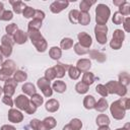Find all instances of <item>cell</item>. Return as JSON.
I'll return each instance as SVG.
<instances>
[{"label": "cell", "mask_w": 130, "mask_h": 130, "mask_svg": "<svg viewBox=\"0 0 130 130\" xmlns=\"http://www.w3.org/2000/svg\"><path fill=\"white\" fill-rule=\"evenodd\" d=\"M27 37L29 38L31 44L35 46L38 52L44 53L48 48V43L46 39L42 36L40 30L37 29H27Z\"/></svg>", "instance_id": "cell-1"}, {"label": "cell", "mask_w": 130, "mask_h": 130, "mask_svg": "<svg viewBox=\"0 0 130 130\" xmlns=\"http://www.w3.org/2000/svg\"><path fill=\"white\" fill-rule=\"evenodd\" d=\"M111 15L110 8L103 3L98 4L95 8V22L98 25H106Z\"/></svg>", "instance_id": "cell-2"}, {"label": "cell", "mask_w": 130, "mask_h": 130, "mask_svg": "<svg viewBox=\"0 0 130 130\" xmlns=\"http://www.w3.org/2000/svg\"><path fill=\"white\" fill-rule=\"evenodd\" d=\"M15 71H16V64H15V62L13 60H11V59H7L1 65L0 80L1 81H5L6 79L10 78L14 74Z\"/></svg>", "instance_id": "cell-3"}, {"label": "cell", "mask_w": 130, "mask_h": 130, "mask_svg": "<svg viewBox=\"0 0 130 130\" xmlns=\"http://www.w3.org/2000/svg\"><path fill=\"white\" fill-rule=\"evenodd\" d=\"M108 93L110 94H118L119 96H125L127 94V87L120 84L118 81L111 80L105 84Z\"/></svg>", "instance_id": "cell-4"}, {"label": "cell", "mask_w": 130, "mask_h": 130, "mask_svg": "<svg viewBox=\"0 0 130 130\" xmlns=\"http://www.w3.org/2000/svg\"><path fill=\"white\" fill-rule=\"evenodd\" d=\"M124 39H125V32L122 29H119V28L115 29L114 32H113L112 40L110 42V47L113 50L121 49V47L123 45V42H124Z\"/></svg>", "instance_id": "cell-5"}, {"label": "cell", "mask_w": 130, "mask_h": 130, "mask_svg": "<svg viewBox=\"0 0 130 130\" xmlns=\"http://www.w3.org/2000/svg\"><path fill=\"white\" fill-rule=\"evenodd\" d=\"M110 112H111L113 118L116 120H122L126 114V110L122 107L120 100H117L114 103H112V105L110 106Z\"/></svg>", "instance_id": "cell-6"}, {"label": "cell", "mask_w": 130, "mask_h": 130, "mask_svg": "<svg viewBox=\"0 0 130 130\" xmlns=\"http://www.w3.org/2000/svg\"><path fill=\"white\" fill-rule=\"evenodd\" d=\"M108 35V26L106 25H95L94 26V36L100 45H105L108 41L107 39Z\"/></svg>", "instance_id": "cell-7"}, {"label": "cell", "mask_w": 130, "mask_h": 130, "mask_svg": "<svg viewBox=\"0 0 130 130\" xmlns=\"http://www.w3.org/2000/svg\"><path fill=\"white\" fill-rule=\"evenodd\" d=\"M51 81H49L48 79H46L45 77H41L38 79L37 81V84H38V87L41 89V91L43 92V95L44 96H52L53 94V89L51 87Z\"/></svg>", "instance_id": "cell-8"}, {"label": "cell", "mask_w": 130, "mask_h": 130, "mask_svg": "<svg viewBox=\"0 0 130 130\" xmlns=\"http://www.w3.org/2000/svg\"><path fill=\"white\" fill-rule=\"evenodd\" d=\"M17 86V82L13 79V77H10L4 81V86H3V93L5 95L12 96L15 92V88Z\"/></svg>", "instance_id": "cell-9"}, {"label": "cell", "mask_w": 130, "mask_h": 130, "mask_svg": "<svg viewBox=\"0 0 130 130\" xmlns=\"http://www.w3.org/2000/svg\"><path fill=\"white\" fill-rule=\"evenodd\" d=\"M30 100L25 95V94H19L16 96V99L14 100V105L16 107L17 110H21V111H25L26 108L29 105Z\"/></svg>", "instance_id": "cell-10"}, {"label": "cell", "mask_w": 130, "mask_h": 130, "mask_svg": "<svg viewBox=\"0 0 130 130\" xmlns=\"http://www.w3.org/2000/svg\"><path fill=\"white\" fill-rule=\"evenodd\" d=\"M68 5H69V2L68 1H65V0H56L53 3H51L50 10H51V12L57 14V13H60L61 11H63L65 8H67Z\"/></svg>", "instance_id": "cell-11"}, {"label": "cell", "mask_w": 130, "mask_h": 130, "mask_svg": "<svg viewBox=\"0 0 130 130\" xmlns=\"http://www.w3.org/2000/svg\"><path fill=\"white\" fill-rule=\"evenodd\" d=\"M77 39H78V44L86 49H89V47L91 46L92 44V39L91 37L85 32V31H80L78 35H77Z\"/></svg>", "instance_id": "cell-12"}, {"label": "cell", "mask_w": 130, "mask_h": 130, "mask_svg": "<svg viewBox=\"0 0 130 130\" xmlns=\"http://www.w3.org/2000/svg\"><path fill=\"white\" fill-rule=\"evenodd\" d=\"M8 120L11 123H20L23 120V114L19 110L11 108L8 111Z\"/></svg>", "instance_id": "cell-13"}, {"label": "cell", "mask_w": 130, "mask_h": 130, "mask_svg": "<svg viewBox=\"0 0 130 130\" xmlns=\"http://www.w3.org/2000/svg\"><path fill=\"white\" fill-rule=\"evenodd\" d=\"M80 73H84V72H87L89 71L90 67H91V62L89 59L87 58H82V59H79L76 63V66H75Z\"/></svg>", "instance_id": "cell-14"}, {"label": "cell", "mask_w": 130, "mask_h": 130, "mask_svg": "<svg viewBox=\"0 0 130 130\" xmlns=\"http://www.w3.org/2000/svg\"><path fill=\"white\" fill-rule=\"evenodd\" d=\"M13 39V42L15 44H18V45H22V44H25L28 37H27V32L21 30V29H18L16 30V32L13 35L12 37Z\"/></svg>", "instance_id": "cell-15"}, {"label": "cell", "mask_w": 130, "mask_h": 130, "mask_svg": "<svg viewBox=\"0 0 130 130\" xmlns=\"http://www.w3.org/2000/svg\"><path fill=\"white\" fill-rule=\"evenodd\" d=\"M88 54H89V57L91 59L95 60L99 63H104L107 60L106 54L103 53V52H101V51H98V50H89Z\"/></svg>", "instance_id": "cell-16"}, {"label": "cell", "mask_w": 130, "mask_h": 130, "mask_svg": "<svg viewBox=\"0 0 130 130\" xmlns=\"http://www.w3.org/2000/svg\"><path fill=\"white\" fill-rule=\"evenodd\" d=\"M55 72H56V77L57 78H62L65 76V73L68 69V64H62V63H57L54 66Z\"/></svg>", "instance_id": "cell-17"}, {"label": "cell", "mask_w": 130, "mask_h": 130, "mask_svg": "<svg viewBox=\"0 0 130 130\" xmlns=\"http://www.w3.org/2000/svg\"><path fill=\"white\" fill-rule=\"evenodd\" d=\"M59 107H60L59 102L57 100H55V99H50L46 103V105H45V108H46V110L49 113H55V112H57L59 110Z\"/></svg>", "instance_id": "cell-18"}, {"label": "cell", "mask_w": 130, "mask_h": 130, "mask_svg": "<svg viewBox=\"0 0 130 130\" xmlns=\"http://www.w3.org/2000/svg\"><path fill=\"white\" fill-rule=\"evenodd\" d=\"M9 3L12 5L13 11H14L16 14H20V13H22L23 9L26 7L25 3L22 2V1H19V0H16V1H14V0H10Z\"/></svg>", "instance_id": "cell-19"}, {"label": "cell", "mask_w": 130, "mask_h": 130, "mask_svg": "<svg viewBox=\"0 0 130 130\" xmlns=\"http://www.w3.org/2000/svg\"><path fill=\"white\" fill-rule=\"evenodd\" d=\"M21 90L23 91L24 94L29 95V96H31V95H34L35 93H37L36 86H35L32 83H30V82H25V83L21 86Z\"/></svg>", "instance_id": "cell-20"}, {"label": "cell", "mask_w": 130, "mask_h": 130, "mask_svg": "<svg viewBox=\"0 0 130 130\" xmlns=\"http://www.w3.org/2000/svg\"><path fill=\"white\" fill-rule=\"evenodd\" d=\"M108 108H109V104H108V101L106 100V98H101L98 102H95L94 109H95L98 112L103 113V112H105Z\"/></svg>", "instance_id": "cell-21"}, {"label": "cell", "mask_w": 130, "mask_h": 130, "mask_svg": "<svg viewBox=\"0 0 130 130\" xmlns=\"http://www.w3.org/2000/svg\"><path fill=\"white\" fill-rule=\"evenodd\" d=\"M66 88H67L66 83H65L64 81H62V80H56V81H54V83H53V85H52V89L55 90V91L58 92V93H63V92H65Z\"/></svg>", "instance_id": "cell-22"}, {"label": "cell", "mask_w": 130, "mask_h": 130, "mask_svg": "<svg viewBox=\"0 0 130 130\" xmlns=\"http://www.w3.org/2000/svg\"><path fill=\"white\" fill-rule=\"evenodd\" d=\"M94 105H95V99L93 98V95H85L83 99V106L86 110H91L94 109Z\"/></svg>", "instance_id": "cell-23"}, {"label": "cell", "mask_w": 130, "mask_h": 130, "mask_svg": "<svg viewBox=\"0 0 130 130\" xmlns=\"http://www.w3.org/2000/svg\"><path fill=\"white\" fill-rule=\"evenodd\" d=\"M95 122H96V125L99 127H102V126H109L111 121H110V118L105 115V114H100L96 119H95Z\"/></svg>", "instance_id": "cell-24"}, {"label": "cell", "mask_w": 130, "mask_h": 130, "mask_svg": "<svg viewBox=\"0 0 130 130\" xmlns=\"http://www.w3.org/2000/svg\"><path fill=\"white\" fill-rule=\"evenodd\" d=\"M49 56L53 59V60H59L62 56V50L59 48V47H52L50 50H49Z\"/></svg>", "instance_id": "cell-25"}, {"label": "cell", "mask_w": 130, "mask_h": 130, "mask_svg": "<svg viewBox=\"0 0 130 130\" xmlns=\"http://www.w3.org/2000/svg\"><path fill=\"white\" fill-rule=\"evenodd\" d=\"M67 71H68L69 77H70L71 79H73V80H77V79L79 78V76H80L79 70H78L75 66H73V65H68Z\"/></svg>", "instance_id": "cell-26"}, {"label": "cell", "mask_w": 130, "mask_h": 130, "mask_svg": "<svg viewBox=\"0 0 130 130\" xmlns=\"http://www.w3.org/2000/svg\"><path fill=\"white\" fill-rule=\"evenodd\" d=\"M13 79L16 82H24L27 79V73L22 70H16L13 74Z\"/></svg>", "instance_id": "cell-27"}, {"label": "cell", "mask_w": 130, "mask_h": 130, "mask_svg": "<svg viewBox=\"0 0 130 130\" xmlns=\"http://www.w3.org/2000/svg\"><path fill=\"white\" fill-rule=\"evenodd\" d=\"M94 80H95V77H94L93 73H91L89 71L83 73V75H82V82L84 84H86V85L89 86V85H91L94 82Z\"/></svg>", "instance_id": "cell-28"}, {"label": "cell", "mask_w": 130, "mask_h": 130, "mask_svg": "<svg viewBox=\"0 0 130 130\" xmlns=\"http://www.w3.org/2000/svg\"><path fill=\"white\" fill-rule=\"evenodd\" d=\"M90 22V15L88 12H80L79 11V16H78V23L81 25H87Z\"/></svg>", "instance_id": "cell-29"}, {"label": "cell", "mask_w": 130, "mask_h": 130, "mask_svg": "<svg viewBox=\"0 0 130 130\" xmlns=\"http://www.w3.org/2000/svg\"><path fill=\"white\" fill-rule=\"evenodd\" d=\"M42 122H43V124L45 125V127L48 130H51V129L55 128V126L57 125V121H56V119L54 117H47Z\"/></svg>", "instance_id": "cell-30"}, {"label": "cell", "mask_w": 130, "mask_h": 130, "mask_svg": "<svg viewBox=\"0 0 130 130\" xmlns=\"http://www.w3.org/2000/svg\"><path fill=\"white\" fill-rule=\"evenodd\" d=\"M73 40L70 38H64L60 42V49L61 50H69L73 47Z\"/></svg>", "instance_id": "cell-31"}, {"label": "cell", "mask_w": 130, "mask_h": 130, "mask_svg": "<svg viewBox=\"0 0 130 130\" xmlns=\"http://www.w3.org/2000/svg\"><path fill=\"white\" fill-rule=\"evenodd\" d=\"M95 3V1H89V0H83L79 4L80 12H88L90 7Z\"/></svg>", "instance_id": "cell-32"}, {"label": "cell", "mask_w": 130, "mask_h": 130, "mask_svg": "<svg viewBox=\"0 0 130 130\" xmlns=\"http://www.w3.org/2000/svg\"><path fill=\"white\" fill-rule=\"evenodd\" d=\"M118 77H119L118 82L120 84H122V85L127 87V85L130 83V76H129V74L127 72H121Z\"/></svg>", "instance_id": "cell-33"}, {"label": "cell", "mask_w": 130, "mask_h": 130, "mask_svg": "<svg viewBox=\"0 0 130 130\" xmlns=\"http://www.w3.org/2000/svg\"><path fill=\"white\" fill-rule=\"evenodd\" d=\"M118 12L123 16H128L130 14V3L125 1L121 6H119V11Z\"/></svg>", "instance_id": "cell-34"}, {"label": "cell", "mask_w": 130, "mask_h": 130, "mask_svg": "<svg viewBox=\"0 0 130 130\" xmlns=\"http://www.w3.org/2000/svg\"><path fill=\"white\" fill-rule=\"evenodd\" d=\"M88 87H89L88 85L84 84L82 81H79V82H77L76 85H75V90H76L77 93L84 94V93H86V92L88 91Z\"/></svg>", "instance_id": "cell-35"}, {"label": "cell", "mask_w": 130, "mask_h": 130, "mask_svg": "<svg viewBox=\"0 0 130 130\" xmlns=\"http://www.w3.org/2000/svg\"><path fill=\"white\" fill-rule=\"evenodd\" d=\"M30 102L38 108V107H40V106L43 105V103H44V98H43L40 93H35L34 95L30 96Z\"/></svg>", "instance_id": "cell-36"}, {"label": "cell", "mask_w": 130, "mask_h": 130, "mask_svg": "<svg viewBox=\"0 0 130 130\" xmlns=\"http://www.w3.org/2000/svg\"><path fill=\"white\" fill-rule=\"evenodd\" d=\"M78 16H79V11L76 9H72L69 11L68 13V17H69V21L73 24L78 23Z\"/></svg>", "instance_id": "cell-37"}, {"label": "cell", "mask_w": 130, "mask_h": 130, "mask_svg": "<svg viewBox=\"0 0 130 130\" xmlns=\"http://www.w3.org/2000/svg\"><path fill=\"white\" fill-rule=\"evenodd\" d=\"M42 20H39V19H34L30 20L27 24V29H37V30H40V28L42 27Z\"/></svg>", "instance_id": "cell-38"}, {"label": "cell", "mask_w": 130, "mask_h": 130, "mask_svg": "<svg viewBox=\"0 0 130 130\" xmlns=\"http://www.w3.org/2000/svg\"><path fill=\"white\" fill-rule=\"evenodd\" d=\"M73 49H74V52L77 55H80V56L85 55V54H88V52H89V49H86V48L80 46L78 43H76V44L73 45Z\"/></svg>", "instance_id": "cell-39"}, {"label": "cell", "mask_w": 130, "mask_h": 130, "mask_svg": "<svg viewBox=\"0 0 130 130\" xmlns=\"http://www.w3.org/2000/svg\"><path fill=\"white\" fill-rule=\"evenodd\" d=\"M5 30H6V35H8L9 37H13V35L16 32V30H18V26L16 23H10V24L6 25Z\"/></svg>", "instance_id": "cell-40"}, {"label": "cell", "mask_w": 130, "mask_h": 130, "mask_svg": "<svg viewBox=\"0 0 130 130\" xmlns=\"http://www.w3.org/2000/svg\"><path fill=\"white\" fill-rule=\"evenodd\" d=\"M46 79H48L49 81H52L56 78V72H55V69L54 67H50L48 68L46 71H45V76H44Z\"/></svg>", "instance_id": "cell-41"}, {"label": "cell", "mask_w": 130, "mask_h": 130, "mask_svg": "<svg viewBox=\"0 0 130 130\" xmlns=\"http://www.w3.org/2000/svg\"><path fill=\"white\" fill-rule=\"evenodd\" d=\"M1 45L13 47V45H14V42H13V39H12V37H9L8 35H4V36L1 38Z\"/></svg>", "instance_id": "cell-42"}, {"label": "cell", "mask_w": 130, "mask_h": 130, "mask_svg": "<svg viewBox=\"0 0 130 130\" xmlns=\"http://www.w3.org/2000/svg\"><path fill=\"white\" fill-rule=\"evenodd\" d=\"M69 125L72 127L73 130H80L81 127H82V122H81V120H79L77 118H74L70 121Z\"/></svg>", "instance_id": "cell-43"}, {"label": "cell", "mask_w": 130, "mask_h": 130, "mask_svg": "<svg viewBox=\"0 0 130 130\" xmlns=\"http://www.w3.org/2000/svg\"><path fill=\"white\" fill-rule=\"evenodd\" d=\"M12 48H13V47L1 45V46H0V49H1V53H2L3 57H10L11 54H12Z\"/></svg>", "instance_id": "cell-44"}, {"label": "cell", "mask_w": 130, "mask_h": 130, "mask_svg": "<svg viewBox=\"0 0 130 130\" xmlns=\"http://www.w3.org/2000/svg\"><path fill=\"white\" fill-rule=\"evenodd\" d=\"M95 91L99 93V94H101L103 98H106V96H108V90H107V88H106V86H105V84H98L96 86H95Z\"/></svg>", "instance_id": "cell-45"}, {"label": "cell", "mask_w": 130, "mask_h": 130, "mask_svg": "<svg viewBox=\"0 0 130 130\" xmlns=\"http://www.w3.org/2000/svg\"><path fill=\"white\" fill-rule=\"evenodd\" d=\"M34 13H35V9L30 6H26L23 11H22V15L25 18H32L34 17Z\"/></svg>", "instance_id": "cell-46"}, {"label": "cell", "mask_w": 130, "mask_h": 130, "mask_svg": "<svg viewBox=\"0 0 130 130\" xmlns=\"http://www.w3.org/2000/svg\"><path fill=\"white\" fill-rule=\"evenodd\" d=\"M112 21H113L114 24H122L123 21H124V16L121 15V14L117 11V12L114 13L113 18H112Z\"/></svg>", "instance_id": "cell-47"}, {"label": "cell", "mask_w": 130, "mask_h": 130, "mask_svg": "<svg viewBox=\"0 0 130 130\" xmlns=\"http://www.w3.org/2000/svg\"><path fill=\"white\" fill-rule=\"evenodd\" d=\"M12 18H13V12L11 10H4V12H3L0 20L8 21V20H11Z\"/></svg>", "instance_id": "cell-48"}, {"label": "cell", "mask_w": 130, "mask_h": 130, "mask_svg": "<svg viewBox=\"0 0 130 130\" xmlns=\"http://www.w3.org/2000/svg\"><path fill=\"white\" fill-rule=\"evenodd\" d=\"M45 12L42 11V10H39V9H35V13H34V19H39V20H44L45 18Z\"/></svg>", "instance_id": "cell-49"}, {"label": "cell", "mask_w": 130, "mask_h": 130, "mask_svg": "<svg viewBox=\"0 0 130 130\" xmlns=\"http://www.w3.org/2000/svg\"><path fill=\"white\" fill-rule=\"evenodd\" d=\"M120 103L122 105V107L127 111L130 109V99L129 98H121L120 99Z\"/></svg>", "instance_id": "cell-50"}, {"label": "cell", "mask_w": 130, "mask_h": 130, "mask_svg": "<svg viewBox=\"0 0 130 130\" xmlns=\"http://www.w3.org/2000/svg\"><path fill=\"white\" fill-rule=\"evenodd\" d=\"M2 103L3 104H5V105H7V106H9V107H13V101H12V99H11V96H9V95H3L2 96Z\"/></svg>", "instance_id": "cell-51"}, {"label": "cell", "mask_w": 130, "mask_h": 130, "mask_svg": "<svg viewBox=\"0 0 130 130\" xmlns=\"http://www.w3.org/2000/svg\"><path fill=\"white\" fill-rule=\"evenodd\" d=\"M37 107L31 103V102H29V105H28V107L26 108V110H25V113L26 114H28V115H31V114H35L36 113V111H37Z\"/></svg>", "instance_id": "cell-52"}, {"label": "cell", "mask_w": 130, "mask_h": 130, "mask_svg": "<svg viewBox=\"0 0 130 130\" xmlns=\"http://www.w3.org/2000/svg\"><path fill=\"white\" fill-rule=\"evenodd\" d=\"M123 26H124V29H125L126 32H129V31H130V18H129V17L124 18Z\"/></svg>", "instance_id": "cell-53"}, {"label": "cell", "mask_w": 130, "mask_h": 130, "mask_svg": "<svg viewBox=\"0 0 130 130\" xmlns=\"http://www.w3.org/2000/svg\"><path fill=\"white\" fill-rule=\"evenodd\" d=\"M39 124H40V120H39V119H32V120H30V122H29V126L31 127L32 130H38Z\"/></svg>", "instance_id": "cell-54"}, {"label": "cell", "mask_w": 130, "mask_h": 130, "mask_svg": "<svg viewBox=\"0 0 130 130\" xmlns=\"http://www.w3.org/2000/svg\"><path fill=\"white\" fill-rule=\"evenodd\" d=\"M0 130H16V128L14 126H12V125L6 124V125H2Z\"/></svg>", "instance_id": "cell-55"}, {"label": "cell", "mask_w": 130, "mask_h": 130, "mask_svg": "<svg viewBox=\"0 0 130 130\" xmlns=\"http://www.w3.org/2000/svg\"><path fill=\"white\" fill-rule=\"evenodd\" d=\"M124 2H125V0H114V1H113V4L119 7V6H121Z\"/></svg>", "instance_id": "cell-56"}, {"label": "cell", "mask_w": 130, "mask_h": 130, "mask_svg": "<svg viewBox=\"0 0 130 130\" xmlns=\"http://www.w3.org/2000/svg\"><path fill=\"white\" fill-rule=\"evenodd\" d=\"M3 12H4V5H3V3L0 1V19H1V16H2Z\"/></svg>", "instance_id": "cell-57"}, {"label": "cell", "mask_w": 130, "mask_h": 130, "mask_svg": "<svg viewBox=\"0 0 130 130\" xmlns=\"http://www.w3.org/2000/svg\"><path fill=\"white\" fill-rule=\"evenodd\" d=\"M116 130H130V128H129V124L127 123L124 127H122V128H118V129H116Z\"/></svg>", "instance_id": "cell-58"}, {"label": "cell", "mask_w": 130, "mask_h": 130, "mask_svg": "<svg viewBox=\"0 0 130 130\" xmlns=\"http://www.w3.org/2000/svg\"><path fill=\"white\" fill-rule=\"evenodd\" d=\"M63 130H73V129H72V127H71L69 124H67V125H65V126L63 127Z\"/></svg>", "instance_id": "cell-59"}, {"label": "cell", "mask_w": 130, "mask_h": 130, "mask_svg": "<svg viewBox=\"0 0 130 130\" xmlns=\"http://www.w3.org/2000/svg\"><path fill=\"white\" fill-rule=\"evenodd\" d=\"M98 130H111V129L109 128V126H102V127H100Z\"/></svg>", "instance_id": "cell-60"}, {"label": "cell", "mask_w": 130, "mask_h": 130, "mask_svg": "<svg viewBox=\"0 0 130 130\" xmlns=\"http://www.w3.org/2000/svg\"><path fill=\"white\" fill-rule=\"evenodd\" d=\"M3 55H2V53H1V49H0V66L3 64Z\"/></svg>", "instance_id": "cell-61"}, {"label": "cell", "mask_w": 130, "mask_h": 130, "mask_svg": "<svg viewBox=\"0 0 130 130\" xmlns=\"http://www.w3.org/2000/svg\"><path fill=\"white\" fill-rule=\"evenodd\" d=\"M3 93V87H1L0 86V98H1V94Z\"/></svg>", "instance_id": "cell-62"}]
</instances>
